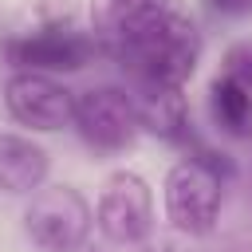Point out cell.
<instances>
[{
  "instance_id": "obj_5",
  "label": "cell",
  "mask_w": 252,
  "mask_h": 252,
  "mask_svg": "<svg viewBox=\"0 0 252 252\" xmlns=\"http://www.w3.org/2000/svg\"><path fill=\"white\" fill-rule=\"evenodd\" d=\"M94 224L110 244H122V248L146 244L150 232H154V193H150V185L130 169L106 177V185L98 193Z\"/></svg>"
},
{
  "instance_id": "obj_1",
  "label": "cell",
  "mask_w": 252,
  "mask_h": 252,
  "mask_svg": "<svg viewBox=\"0 0 252 252\" xmlns=\"http://www.w3.org/2000/svg\"><path fill=\"white\" fill-rule=\"evenodd\" d=\"M91 35L130 94L181 91L201 59V32L173 0H91Z\"/></svg>"
},
{
  "instance_id": "obj_10",
  "label": "cell",
  "mask_w": 252,
  "mask_h": 252,
  "mask_svg": "<svg viewBox=\"0 0 252 252\" xmlns=\"http://www.w3.org/2000/svg\"><path fill=\"white\" fill-rule=\"evenodd\" d=\"M224 75L240 79L252 87V43H236L228 55H224Z\"/></svg>"
},
{
  "instance_id": "obj_6",
  "label": "cell",
  "mask_w": 252,
  "mask_h": 252,
  "mask_svg": "<svg viewBox=\"0 0 252 252\" xmlns=\"http://www.w3.org/2000/svg\"><path fill=\"white\" fill-rule=\"evenodd\" d=\"M71 122L83 134L87 146L102 154H118L134 142L138 134V110L122 87H87L75 91L71 102Z\"/></svg>"
},
{
  "instance_id": "obj_8",
  "label": "cell",
  "mask_w": 252,
  "mask_h": 252,
  "mask_svg": "<svg viewBox=\"0 0 252 252\" xmlns=\"http://www.w3.org/2000/svg\"><path fill=\"white\" fill-rule=\"evenodd\" d=\"M51 158L39 142H32L28 134H12L0 130V189L4 193H35L47 181Z\"/></svg>"
},
{
  "instance_id": "obj_11",
  "label": "cell",
  "mask_w": 252,
  "mask_h": 252,
  "mask_svg": "<svg viewBox=\"0 0 252 252\" xmlns=\"http://www.w3.org/2000/svg\"><path fill=\"white\" fill-rule=\"evenodd\" d=\"M209 8L220 12V16H232V20L252 16V0H209Z\"/></svg>"
},
{
  "instance_id": "obj_3",
  "label": "cell",
  "mask_w": 252,
  "mask_h": 252,
  "mask_svg": "<svg viewBox=\"0 0 252 252\" xmlns=\"http://www.w3.org/2000/svg\"><path fill=\"white\" fill-rule=\"evenodd\" d=\"M91 220V205L75 185H39L24 209V232L39 252H79Z\"/></svg>"
},
{
  "instance_id": "obj_2",
  "label": "cell",
  "mask_w": 252,
  "mask_h": 252,
  "mask_svg": "<svg viewBox=\"0 0 252 252\" xmlns=\"http://www.w3.org/2000/svg\"><path fill=\"white\" fill-rule=\"evenodd\" d=\"M232 165L224 161V154H213L205 146H197L189 158H181L161 185V201H165V220L185 232V236H205L217 228L220 217V201H224V181H228Z\"/></svg>"
},
{
  "instance_id": "obj_7",
  "label": "cell",
  "mask_w": 252,
  "mask_h": 252,
  "mask_svg": "<svg viewBox=\"0 0 252 252\" xmlns=\"http://www.w3.org/2000/svg\"><path fill=\"white\" fill-rule=\"evenodd\" d=\"M71 102H75V91L55 83V75L12 71L8 83H4V106L28 130H43V134L63 130L71 122Z\"/></svg>"
},
{
  "instance_id": "obj_4",
  "label": "cell",
  "mask_w": 252,
  "mask_h": 252,
  "mask_svg": "<svg viewBox=\"0 0 252 252\" xmlns=\"http://www.w3.org/2000/svg\"><path fill=\"white\" fill-rule=\"evenodd\" d=\"M94 51H98L94 35L75 28V24H43V28L20 32L4 47L12 71H39V75L83 71L94 59Z\"/></svg>"
},
{
  "instance_id": "obj_9",
  "label": "cell",
  "mask_w": 252,
  "mask_h": 252,
  "mask_svg": "<svg viewBox=\"0 0 252 252\" xmlns=\"http://www.w3.org/2000/svg\"><path fill=\"white\" fill-rule=\"evenodd\" d=\"M209 114H213L217 130H224L232 138H248L252 134V87L220 71L209 83Z\"/></svg>"
}]
</instances>
